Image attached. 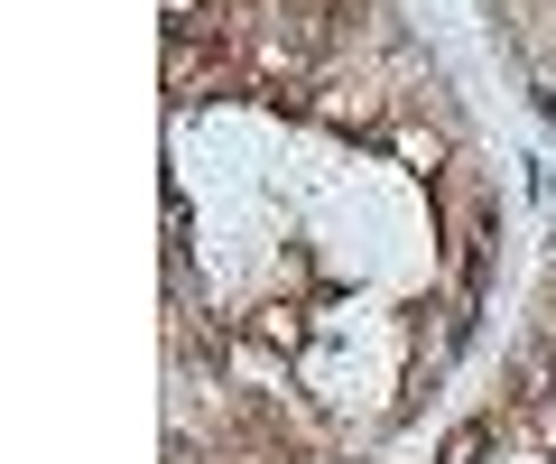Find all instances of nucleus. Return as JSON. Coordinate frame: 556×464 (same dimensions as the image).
Returning a JSON list of instances; mask_svg holds the SVG:
<instances>
[{"label":"nucleus","instance_id":"1","mask_svg":"<svg viewBox=\"0 0 556 464\" xmlns=\"http://www.w3.org/2000/svg\"><path fill=\"white\" fill-rule=\"evenodd\" d=\"M501 446H510V409H482L437 446V464H501Z\"/></svg>","mask_w":556,"mask_h":464},{"label":"nucleus","instance_id":"2","mask_svg":"<svg viewBox=\"0 0 556 464\" xmlns=\"http://www.w3.org/2000/svg\"><path fill=\"white\" fill-rule=\"evenodd\" d=\"M380 140H390L399 159L417 167V177H437V167L455 159V130H437V122H399V130H380Z\"/></svg>","mask_w":556,"mask_h":464},{"label":"nucleus","instance_id":"3","mask_svg":"<svg viewBox=\"0 0 556 464\" xmlns=\"http://www.w3.org/2000/svg\"><path fill=\"white\" fill-rule=\"evenodd\" d=\"M251 343H260V353H298V343H306V316H298V306H251Z\"/></svg>","mask_w":556,"mask_h":464},{"label":"nucleus","instance_id":"4","mask_svg":"<svg viewBox=\"0 0 556 464\" xmlns=\"http://www.w3.org/2000/svg\"><path fill=\"white\" fill-rule=\"evenodd\" d=\"M501 464H556L547 446H501Z\"/></svg>","mask_w":556,"mask_h":464},{"label":"nucleus","instance_id":"5","mask_svg":"<svg viewBox=\"0 0 556 464\" xmlns=\"http://www.w3.org/2000/svg\"><path fill=\"white\" fill-rule=\"evenodd\" d=\"M492 10H501V0H492Z\"/></svg>","mask_w":556,"mask_h":464}]
</instances>
